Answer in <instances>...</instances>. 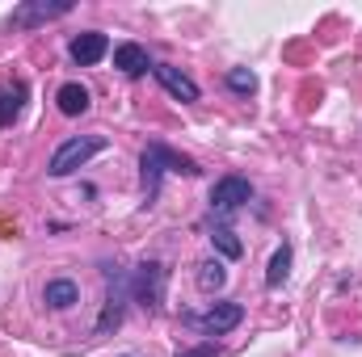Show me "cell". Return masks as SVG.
Segmentation results:
<instances>
[{"label":"cell","mask_w":362,"mask_h":357,"mask_svg":"<svg viewBox=\"0 0 362 357\" xmlns=\"http://www.w3.org/2000/svg\"><path fill=\"white\" fill-rule=\"evenodd\" d=\"M55 105H59V114H64V118H81V114H89L93 97H89V89H85V85L68 80L64 89L55 92Z\"/></svg>","instance_id":"cell-12"},{"label":"cell","mask_w":362,"mask_h":357,"mask_svg":"<svg viewBox=\"0 0 362 357\" xmlns=\"http://www.w3.org/2000/svg\"><path fill=\"white\" fill-rule=\"evenodd\" d=\"M21 101H25V85H8V89H0V126L17 122Z\"/></svg>","instance_id":"cell-15"},{"label":"cell","mask_w":362,"mask_h":357,"mask_svg":"<svg viewBox=\"0 0 362 357\" xmlns=\"http://www.w3.org/2000/svg\"><path fill=\"white\" fill-rule=\"evenodd\" d=\"M194 282H198V290L215 294V290H223V286H228V269H223V261H219V257H215V261H202Z\"/></svg>","instance_id":"cell-13"},{"label":"cell","mask_w":362,"mask_h":357,"mask_svg":"<svg viewBox=\"0 0 362 357\" xmlns=\"http://www.w3.org/2000/svg\"><path fill=\"white\" fill-rule=\"evenodd\" d=\"M105 282H110V290H105V311H101V320H97V332L118 328V324H122V307H127V298H131V277H127V273H118V269L105 265Z\"/></svg>","instance_id":"cell-5"},{"label":"cell","mask_w":362,"mask_h":357,"mask_svg":"<svg viewBox=\"0 0 362 357\" xmlns=\"http://www.w3.org/2000/svg\"><path fill=\"white\" fill-rule=\"evenodd\" d=\"M105 51H110V38H105L101 30H85V34H76V38L68 42V55H72L81 68L101 63V59H105Z\"/></svg>","instance_id":"cell-7"},{"label":"cell","mask_w":362,"mask_h":357,"mask_svg":"<svg viewBox=\"0 0 362 357\" xmlns=\"http://www.w3.org/2000/svg\"><path fill=\"white\" fill-rule=\"evenodd\" d=\"M286 277H291V244H278V248H274V257H270V269H266V286L278 290Z\"/></svg>","instance_id":"cell-14"},{"label":"cell","mask_w":362,"mask_h":357,"mask_svg":"<svg viewBox=\"0 0 362 357\" xmlns=\"http://www.w3.org/2000/svg\"><path fill=\"white\" fill-rule=\"evenodd\" d=\"M249 198H253V185L245 177H219L215 189H211V210H215V214H232V210H240Z\"/></svg>","instance_id":"cell-6"},{"label":"cell","mask_w":362,"mask_h":357,"mask_svg":"<svg viewBox=\"0 0 362 357\" xmlns=\"http://www.w3.org/2000/svg\"><path fill=\"white\" fill-rule=\"evenodd\" d=\"M42 303H47L51 311H72V307L81 303V286H76L72 277H55V282H47Z\"/></svg>","instance_id":"cell-10"},{"label":"cell","mask_w":362,"mask_h":357,"mask_svg":"<svg viewBox=\"0 0 362 357\" xmlns=\"http://www.w3.org/2000/svg\"><path fill=\"white\" fill-rule=\"evenodd\" d=\"M211 244H215L228 261H236V257L245 253V244L236 240V231H232V227H211Z\"/></svg>","instance_id":"cell-16"},{"label":"cell","mask_w":362,"mask_h":357,"mask_svg":"<svg viewBox=\"0 0 362 357\" xmlns=\"http://www.w3.org/2000/svg\"><path fill=\"white\" fill-rule=\"evenodd\" d=\"M228 89L232 92H253L257 89V76H253L249 68H232V72H228Z\"/></svg>","instance_id":"cell-17"},{"label":"cell","mask_w":362,"mask_h":357,"mask_svg":"<svg viewBox=\"0 0 362 357\" xmlns=\"http://www.w3.org/2000/svg\"><path fill=\"white\" fill-rule=\"evenodd\" d=\"M240 320H245V307L240 303H211L206 311H185V324L198 328V332H206V337H223Z\"/></svg>","instance_id":"cell-3"},{"label":"cell","mask_w":362,"mask_h":357,"mask_svg":"<svg viewBox=\"0 0 362 357\" xmlns=\"http://www.w3.org/2000/svg\"><path fill=\"white\" fill-rule=\"evenodd\" d=\"M152 72H156V80L165 85V92H173L177 101H198V85H194L181 68H173V63H152Z\"/></svg>","instance_id":"cell-8"},{"label":"cell","mask_w":362,"mask_h":357,"mask_svg":"<svg viewBox=\"0 0 362 357\" xmlns=\"http://www.w3.org/2000/svg\"><path fill=\"white\" fill-rule=\"evenodd\" d=\"M165 282H169V273H165L160 261H144L131 277V298L144 303V307H160L165 303Z\"/></svg>","instance_id":"cell-4"},{"label":"cell","mask_w":362,"mask_h":357,"mask_svg":"<svg viewBox=\"0 0 362 357\" xmlns=\"http://www.w3.org/2000/svg\"><path fill=\"white\" fill-rule=\"evenodd\" d=\"M139 169H144V202H148V206L156 202L165 173H185V177H198V164H194L189 156L173 152V147H165V143H148V147H144Z\"/></svg>","instance_id":"cell-1"},{"label":"cell","mask_w":362,"mask_h":357,"mask_svg":"<svg viewBox=\"0 0 362 357\" xmlns=\"http://www.w3.org/2000/svg\"><path fill=\"white\" fill-rule=\"evenodd\" d=\"M114 68L122 76H144L152 68V59H148V51L139 42H122V47H114Z\"/></svg>","instance_id":"cell-11"},{"label":"cell","mask_w":362,"mask_h":357,"mask_svg":"<svg viewBox=\"0 0 362 357\" xmlns=\"http://www.w3.org/2000/svg\"><path fill=\"white\" fill-rule=\"evenodd\" d=\"M110 147V139L105 135H72V139H64L59 147H55V156H51V164H47V173L51 177H68V173H76V169H85L97 152H105Z\"/></svg>","instance_id":"cell-2"},{"label":"cell","mask_w":362,"mask_h":357,"mask_svg":"<svg viewBox=\"0 0 362 357\" xmlns=\"http://www.w3.org/2000/svg\"><path fill=\"white\" fill-rule=\"evenodd\" d=\"M64 13H72V0H59V4H47V0H38V4H21V8H13V25H38V21H55V17H64Z\"/></svg>","instance_id":"cell-9"},{"label":"cell","mask_w":362,"mask_h":357,"mask_svg":"<svg viewBox=\"0 0 362 357\" xmlns=\"http://www.w3.org/2000/svg\"><path fill=\"white\" fill-rule=\"evenodd\" d=\"M177 357H219V349H215V345H198V349H185V353H177Z\"/></svg>","instance_id":"cell-18"}]
</instances>
